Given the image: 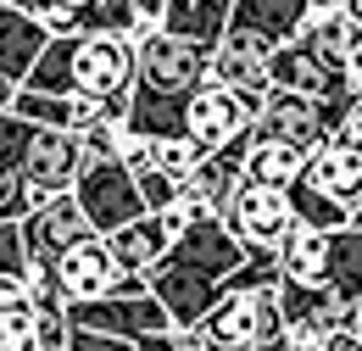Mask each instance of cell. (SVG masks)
<instances>
[{
	"label": "cell",
	"mask_w": 362,
	"mask_h": 351,
	"mask_svg": "<svg viewBox=\"0 0 362 351\" xmlns=\"http://www.w3.org/2000/svg\"><path fill=\"white\" fill-rule=\"evenodd\" d=\"M273 50L262 34H245V28H223V40L212 45V67L206 79L218 84H234V89H251V95H268L273 89Z\"/></svg>",
	"instance_id": "cell-11"
},
{
	"label": "cell",
	"mask_w": 362,
	"mask_h": 351,
	"mask_svg": "<svg viewBox=\"0 0 362 351\" xmlns=\"http://www.w3.org/2000/svg\"><path fill=\"white\" fill-rule=\"evenodd\" d=\"M340 17H346V23L362 34V0H340Z\"/></svg>",
	"instance_id": "cell-32"
},
{
	"label": "cell",
	"mask_w": 362,
	"mask_h": 351,
	"mask_svg": "<svg viewBox=\"0 0 362 351\" xmlns=\"http://www.w3.org/2000/svg\"><path fill=\"white\" fill-rule=\"evenodd\" d=\"M23 89H45V95H78V100H129L134 89V40L129 34H67L45 40L34 56Z\"/></svg>",
	"instance_id": "cell-1"
},
{
	"label": "cell",
	"mask_w": 362,
	"mask_h": 351,
	"mask_svg": "<svg viewBox=\"0 0 362 351\" xmlns=\"http://www.w3.org/2000/svg\"><path fill=\"white\" fill-rule=\"evenodd\" d=\"M307 168V151H290V145H273V139H251L245 145V178L251 184H273V190H290Z\"/></svg>",
	"instance_id": "cell-17"
},
{
	"label": "cell",
	"mask_w": 362,
	"mask_h": 351,
	"mask_svg": "<svg viewBox=\"0 0 362 351\" xmlns=\"http://www.w3.org/2000/svg\"><path fill=\"white\" fill-rule=\"evenodd\" d=\"M228 6L234 0H184L179 11L168 17V34H184L195 45H218L228 28Z\"/></svg>",
	"instance_id": "cell-18"
},
{
	"label": "cell",
	"mask_w": 362,
	"mask_h": 351,
	"mask_svg": "<svg viewBox=\"0 0 362 351\" xmlns=\"http://www.w3.org/2000/svg\"><path fill=\"white\" fill-rule=\"evenodd\" d=\"M228 28L262 34L268 45H290L307 28V0H234L228 6Z\"/></svg>",
	"instance_id": "cell-13"
},
{
	"label": "cell",
	"mask_w": 362,
	"mask_h": 351,
	"mask_svg": "<svg viewBox=\"0 0 362 351\" xmlns=\"http://www.w3.org/2000/svg\"><path fill=\"white\" fill-rule=\"evenodd\" d=\"M284 201H290V218L307 223V229H323V234H334V229H351V212H346V207H334L329 195H317L313 184H301V178L284 190Z\"/></svg>",
	"instance_id": "cell-20"
},
{
	"label": "cell",
	"mask_w": 362,
	"mask_h": 351,
	"mask_svg": "<svg viewBox=\"0 0 362 351\" xmlns=\"http://www.w3.org/2000/svg\"><path fill=\"white\" fill-rule=\"evenodd\" d=\"M351 223H357V229H362V207H357V212H351Z\"/></svg>",
	"instance_id": "cell-37"
},
{
	"label": "cell",
	"mask_w": 362,
	"mask_h": 351,
	"mask_svg": "<svg viewBox=\"0 0 362 351\" xmlns=\"http://www.w3.org/2000/svg\"><path fill=\"white\" fill-rule=\"evenodd\" d=\"M84 234H95V229H90V218H84V207L73 201V190L40 201V207L23 218V251H28V267L50 273L56 257H62L67 246H78Z\"/></svg>",
	"instance_id": "cell-6"
},
{
	"label": "cell",
	"mask_w": 362,
	"mask_h": 351,
	"mask_svg": "<svg viewBox=\"0 0 362 351\" xmlns=\"http://www.w3.org/2000/svg\"><path fill=\"white\" fill-rule=\"evenodd\" d=\"M334 134H340V139H351V145H357V151H362V95H357V106L346 112V123H340V129H334Z\"/></svg>",
	"instance_id": "cell-31"
},
{
	"label": "cell",
	"mask_w": 362,
	"mask_h": 351,
	"mask_svg": "<svg viewBox=\"0 0 362 351\" xmlns=\"http://www.w3.org/2000/svg\"><path fill=\"white\" fill-rule=\"evenodd\" d=\"M323 351H362V329H323Z\"/></svg>",
	"instance_id": "cell-29"
},
{
	"label": "cell",
	"mask_w": 362,
	"mask_h": 351,
	"mask_svg": "<svg viewBox=\"0 0 362 351\" xmlns=\"http://www.w3.org/2000/svg\"><path fill=\"white\" fill-rule=\"evenodd\" d=\"M67 351H134V340H117V335H100V329L67 323Z\"/></svg>",
	"instance_id": "cell-28"
},
{
	"label": "cell",
	"mask_w": 362,
	"mask_h": 351,
	"mask_svg": "<svg viewBox=\"0 0 362 351\" xmlns=\"http://www.w3.org/2000/svg\"><path fill=\"white\" fill-rule=\"evenodd\" d=\"M78 6H84V0H78Z\"/></svg>",
	"instance_id": "cell-39"
},
{
	"label": "cell",
	"mask_w": 362,
	"mask_h": 351,
	"mask_svg": "<svg viewBox=\"0 0 362 351\" xmlns=\"http://www.w3.org/2000/svg\"><path fill=\"white\" fill-rule=\"evenodd\" d=\"M351 40H357V28H351V23L340 17V11H307V28H301V45H307L313 56H323L329 67H340V62H346Z\"/></svg>",
	"instance_id": "cell-19"
},
{
	"label": "cell",
	"mask_w": 362,
	"mask_h": 351,
	"mask_svg": "<svg viewBox=\"0 0 362 351\" xmlns=\"http://www.w3.org/2000/svg\"><path fill=\"white\" fill-rule=\"evenodd\" d=\"M184 229H189V212L173 201L168 212H139L134 223L112 229V234H106V251H112V263L123 267V273H151V267L173 251V240H179Z\"/></svg>",
	"instance_id": "cell-7"
},
{
	"label": "cell",
	"mask_w": 362,
	"mask_h": 351,
	"mask_svg": "<svg viewBox=\"0 0 362 351\" xmlns=\"http://www.w3.org/2000/svg\"><path fill=\"white\" fill-rule=\"evenodd\" d=\"M357 329H362V323H357Z\"/></svg>",
	"instance_id": "cell-40"
},
{
	"label": "cell",
	"mask_w": 362,
	"mask_h": 351,
	"mask_svg": "<svg viewBox=\"0 0 362 351\" xmlns=\"http://www.w3.org/2000/svg\"><path fill=\"white\" fill-rule=\"evenodd\" d=\"M50 279H56L62 301H95V296H112V290H117L123 267L112 263V251H106V234H84L78 246H67V251L56 257Z\"/></svg>",
	"instance_id": "cell-10"
},
{
	"label": "cell",
	"mask_w": 362,
	"mask_h": 351,
	"mask_svg": "<svg viewBox=\"0 0 362 351\" xmlns=\"http://www.w3.org/2000/svg\"><path fill=\"white\" fill-rule=\"evenodd\" d=\"M62 312H67V323L117 335V340H145V335H156V329H173L168 307H162L151 290H139V296L112 290V296H95V301H67Z\"/></svg>",
	"instance_id": "cell-4"
},
{
	"label": "cell",
	"mask_w": 362,
	"mask_h": 351,
	"mask_svg": "<svg viewBox=\"0 0 362 351\" xmlns=\"http://www.w3.org/2000/svg\"><path fill=\"white\" fill-rule=\"evenodd\" d=\"M45 40L50 34L40 28V17H28V11L0 0V84H23L34 56L45 50Z\"/></svg>",
	"instance_id": "cell-14"
},
{
	"label": "cell",
	"mask_w": 362,
	"mask_h": 351,
	"mask_svg": "<svg viewBox=\"0 0 362 351\" xmlns=\"http://www.w3.org/2000/svg\"><path fill=\"white\" fill-rule=\"evenodd\" d=\"M28 139H34V123H23L17 112H0V178H17V173H23Z\"/></svg>",
	"instance_id": "cell-22"
},
{
	"label": "cell",
	"mask_w": 362,
	"mask_h": 351,
	"mask_svg": "<svg viewBox=\"0 0 362 351\" xmlns=\"http://www.w3.org/2000/svg\"><path fill=\"white\" fill-rule=\"evenodd\" d=\"M251 351H284V340L273 335V340H262V346H251Z\"/></svg>",
	"instance_id": "cell-35"
},
{
	"label": "cell",
	"mask_w": 362,
	"mask_h": 351,
	"mask_svg": "<svg viewBox=\"0 0 362 351\" xmlns=\"http://www.w3.org/2000/svg\"><path fill=\"white\" fill-rule=\"evenodd\" d=\"M73 201L84 207V218H90L95 234H112V229H123V223H134L139 212H145L134 173H129L117 156H106V162H84L78 178H73Z\"/></svg>",
	"instance_id": "cell-3"
},
{
	"label": "cell",
	"mask_w": 362,
	"mask_h": 351,
	"mask_svg": "<svg viewBox=\"0 0 362 351\" xmlns=\"http://www.w3.org/2000/svg\"><path fill=\"white\" fill-rule=\"evenodd\" d=\"M257 106H262V95L206 79V84L189 95V106H184V134H189L201 151H218L228 139H245V134H251Z\"/></svg>",
	"instance_id": "cell-2"
},
{
	"label": "cell",
	"mask_w": 362,
	"mask_h": 351,
	"mask_svg": "<svg viewBox=\"0 0 362 351\" xmlns=\"http://www.w3.org/2000/svg\"><path fill=\"white\" fill-rule=\"evenodd\" d=\"M223 223L251 246V251H279V240H284V229H290V201H284V190H273V184H251V178H240V190L228 195L223 207Z\"/></svg>",
	"instance_id": "cell-9"
},
{
	"label": "cell",
	"mask_w": 362,
	"mask_h": 351,
	"mask_svg": "<svg viewBox=\"0 0 362 351\" xmlns=\"http://www.w3.org/2000/svg\"><path fill=\"white\" fill-rule=\"evenodd\" d=\"M329 134L334 129H329L323 106L307 95H290V89H268L262 106H257V123H251V139H273V145H290V151H313Z\"/></svg>",
	"instance_id": "cell-8"
},
{
	"label": "cell",
	"mask_w": 362,
	"mask_h": 351,
	"mask_svg": "<svg viewBox=\"0 0 362 351\" xmlns=\"http://www.w3.org/2000/svg\"><path fill=\"white\" fill-rule=\"evenodd\" d=\"M323 290H334L340 301H362V229H334L329 234V263H323Z\"/></svg>",
	"instance_id": "cell-16"
},
{
	"label": "cell",
	"mask_w": 362,
	"mask_h": 351,
	"mask_svg": "<svg viewBox=\"0 0 362 351\" xmlns=\"http://www.w3.org/2000/svg\"><path fill=\"white\" fill-rule=\"evenodd\" d=\"M6 6H17V11H28V17H40V11H45L50 0H6Z\"/></svg>",
	"instance_id": "cell-33"
},
{
	"label": "cell",
	"mask_w": 362,
	"mask_h": 351,
	"mask_svg": "<svg viewBox=\"0 0 362 351\" xmlns=\"http://www.w3.org/2000/svg\"><path fill=\"white\" fill-rule=\"evenodd\" d=\"M0 273H28V251H23V223H0Z\"/></svg>",
	"instance_id": "cell-27"
},
{
	"label": "cell",
	"mask_w": 362,
	"mask_h": 351,
	"mask_svg": "<svg viewBox=\"0 0 362 351\" xmlns=\"http://www.w3.org/2000/svg\"><path fill=\"white\" fill-rule=\"evenodd\" d=\"M40 28H45L50 40H67V34H84V6H78V0H50L45 11H40Z\"/></svg>",
	"instance_id": "cell-25"
},
{
	"label": "cell",
	"mask_w": 362,
	"mask_h": 351,
	"mask_svg": "<svg viewBox=\"0 0 362 351\" xmlns=\"http://www.w3.org/2000/svg\"><path fill=\"white\" fill-rule=\"evenodd\" d=\"M134 351H206V335L201 329H156V335L134 340Z\"/></svg>",
	"instance_id": "cell-26"
},
{
	"label": "cell",
	"mask_w": 362,
	"mask_h": 351,
	"mask_svg": "<svg viewBox=\"0 0 362 351\" xmlns=\"http://www.w3.org/2000/svg\"><path fill=\"white\" fill-rule=\"evenodd\" d=\"M168 263L189 267V273H201V279H218V284H228L240 267L251 263V246H245V240H240V234H234L223 218H195V223L179 234V240H173Z\"/></svg>",
	"instance_id": "cell-5"
},
{
	"label": "cell",
	"mask_w": 362,
	"mask_h": 351,
	"mask_svg": "<svg viewBox=\"0 0 362 351\" xmlns=\"http://www.w3.org/2000/svg\"><path fill=\"white\" fill-rule=\"evenodd\" d=\"M206 351H251V346H223V340H206Z\"/></svg>",
	"instance_id": "cell-36"
},
{
	"label": "cell",
	"mask_w": 362,
	"mask_h": 351,
	"mask_svg": "<svg viewBox=\"0 0 362 351\" xmlns=\"http://www.w3.org/2000/svg\"><path fill=\"white\" fill-rule=\"evenodd\" d=\"M0 351H40V318L34 307H0Z\"/></svg>",
	"instance_id": "cell-23"
},
{
	"label": "cell",
	"mask_w": 362,
	"mask_h": 351,
	"mask_svg": "<svg viewBox=\"0 0 362 351\" xmlns=\"http://www.w3.org/2000/svg\"><path fill=\"white\" fill-rule=\"evenodd\" d=\"M357 318H362V301H357Z\"/></svg>",
	"instance_id": "cell-38"
},
{
	"label": "cell",
	"mask_w": 362,
	"mask_h": 351,
	"mask_svg": "<svg viewBox=\"0 0 362 351\" xmlns=\"http://www.w3.org/2000/svg\"><path fill=\"white\" fill-rule=\"evenodd\" d=\"M307 11H340V0H307Z\"/></svg>",
	"instance_id": "cell-34"
},
{
	"label": "cell",
	"mask_w": 362,
	"mask_h": 351,
	"mask_svg": "<svg viewBox=\"0 0 362 351\" xmlns=\"http://www.w3.org/2000/svg\"><path fill=\"white\" fill-rule=\"evenodd\" d=\"M323 263H329V234L290 223L279 240V279L284 284H323Z\"/></svg>",
	"instance_id": "cell-15"
},
{
	"label": "cell",
	"mask_w": 362,
	"mask_h": 351,
	"mask_svg": "<svg viewBox=\"0 0 362 351\" xmlns=\"http://www.w3.org/2000/svg\"><path fill=\"white\" fill-rule=\"evenodd\" d=\"M201 156H206V151H201L189 134H173V139H151V168H156V173H168V178H179V184L195 173V162H201Z\"/></svg>",
	"instance_id": "cell-21"
},
{
	"label": "cell",
	"mask_w": 362,
	"mask_h": 351,
	"mask_svg": "<svg viewBox=\"0 0 362 351\" xmlns=\"http://www.w3.org/2000/svg\"><path fill=\"white\" fill-rule=\"evenodd\" d=\"M301 184H313L317 195H329L334 207L357 212V207H362V151L351 145V139L329 134L323 145H313V151H307Z\"/></svg>",
	"instance_id": "cell-12"
},
{
	"label": "cell",
	"mask_w": 362,
	"mask_h": 351,
	"mask_svg": "<svg viewBox=\"0 0 362 351\" xmlns=\"http://www.w3.org/2000/svg\"><path fill=\"white\" fill-rule=\"evenodd\" d=\"M340 67H346V84L362 95V34L351 40V50H346V62H340Z\"/></svg>",
	"instance_id": "cell-30"
},
{
	"label": "cell",
	"mask_w": 362,
	"mask_h": 351,
	"mask_svg": "<svg viewBox=\"0 0 362 351\" xmlns=\"http://www.w3.org/2000/svg\"><path fill=\"white\" fill-rule=\"evenodd\" d=\"M129 173H134V184H139V201H145V212H168V207L179 201V190H184L179 178L156 173L151 162H145V168H129Z\"/></svg>",
	"instance_id": "cell-24"
}]
</instances>
